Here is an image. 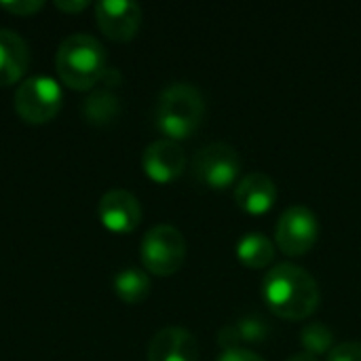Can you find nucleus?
<instances>
[{"mask_svg": "<svg viewBox=\"0 0 361 361\" xmlns=\"http://www.w3.org/2000/svg\"><path fill=\"white\" fill-rule=\"evenodd\" d=\"M148 361H199V343L184 328H163L148 345Z\"/></svg>", "mask_w": 361, "mask_h": 361, "instance_id": "obj_11", "label": "nucleus"}, {"mask_svg": "<svg viewBox=\"0 0 361 361\" xmlns=\"http://www.w3.org/2000/svg\"><path fill=\"white\" fill-rule=\"evenodd\" d=\"M300 341H302V347L307 349V353H311V355H322V353L334 349V332H332V328H328L322 322L307 324L302 328Z\"/></svg>", "mask_w": 361, "mask_h": 361, "instance_id": "obj_18", "label": "nucleus"}, {"mask_svg": "<svg viewBox=\"0 0 361 361\" xmlns=\"http://www.w3.org/2000/svg\"><path fill=\"white\" fill-rule=\"evenodd\" d=\"M121 82V74L116 70H106L102 76L97 89H93L85 104H82V116L93 125H108L121 114V97L116 95Z\"/></svg>", "mask_w": 361, "mask_h": 361, "instance_id": "obj_12", "label": "nucleus"}, {"mask_svg": "<svg viewBox=\"0 0 361 361\" xmlns=\"http://www.w3.org/2000/svg\"><path fill=\"white\" fill-rule=\"evenodd\" d=\"M30 66V49L25 40L6 27H0V87L21 80Z\"/></svg>", "mask_w": 361, "mask_h": 361, "instance_id": "obj_14", "label": "nucleus"}, {"mask_svg": "<svg viewBox=\"0 0 361 361\" xmlns=\"http://www.w3.org/2000/svg\"><path fill=\"white\" fill-rule=\"evenodd\" d=\"M114 292L118 294L121 300L135 305L140 300H144L150 292V277L146 275V271L135 269V267H127L123 271H118L114 275Z\"/></svg>", "mask_w": 361, "mask_h": 361, "instance_id": "obj_17", "label": "nucleus"}, {"mask_svg": "<svg viewBox=\"0 0 361 361\" xmlns=\"http://www.w3.org/2000/svg\"><path fill=\"white\" fill-rule=\"evenodd\" d=\"M237 258L250 269H264L275 258V243L264 233H245L237 241Z\"/></svg>", "mask_w": 361, "mask_h": 361, "instance_id": "obj_16", "label": "nucleus"}, {"mask_svg": "<svg viewBox=\"0 0 361 361\" xmlns=\"http://www.w3.org/2000/svg\"><path fill=\"white\" fill-rule=\"evenodd\" d=\"M328 361H361V343L345 341V343L336 345L328 353Z\"/></svg>", "mask_w": 361, "mask_h": 361, "instance_id": "obj_19", "label": "nucleus"}, {"mask_svg": "<svg viewBox=\"0 0 361 361\" xmlns=\"http://www.w3.org/2000/svg\"><path fill=\"white\" fill-rule=\"evenodd\" d=\"M269 334H271V328L267 319L258 315H245L228 326H222L218 332V343L224 351H231V349H243L241 345L264 343Z\"/></svg>", "mask_w": 361, "mask_h": 361, "instance_id": "obj_15", "label": "nucleus"}, {"mask_svg": "<svg viewBox=\"0 0 361 361\" xmlns=\"http://www.w3.org/2000/svg\"><path fill=\"white\" fill-rule=\"evenodd\" d=\"M286 361H317V357L315 355H311V353H296V355H292V357H288Z\"/></svg>", "mask_w": 361, "mask_h": 361, "instance_id": "obj_23", "label": "nucleus"}, {"mask_svg": "<svg viewBox=\"0 0 361 361\" xmlns=\"http://www.w3.org/2000/svg\"><path fill=\"white\" fill-rule=\"evenodd\" d=\"M61 108V87L51 76H30L15 91V112L25 123H47Z\"/></svg>", "mask_w": 361, "mask_h": 361, "instance_id": "obj_6", "label": "nucleus"}, {"mask_svg": "<svg viewBox=\"0 0 361 361\" xmlns=\"http://www.w3.org/2000/svg\"><path fill=\"white\" fill-rule=\"evenodd\" d=\"M264 305L281 319L300 322L319 307V286L315 277L298 264L281 262L267 271L260 288Z\"/></svg>", "mask_w": 361, "mask_h": 361, "instance_id": "obj_1", "label": "nucleus"}, {"mask_svg": "<svg viewBox=\"0 0 361 361\" xmlns=\"http://www.w3.org/2000/svg\"><path fill=\"white\" fill-rule=\"evenodd\" d=\"M235 201L247 214H264L277 201V184L264 171H250L237 182Z\"/></svg>", "mask_w": 361, "mask_h": 361, "instance_id": "obj_13", "label": "nucleus"}, {"mask_svg": "<svg viewBox=\"0 0 361 361\" xmlns=\"http://www.w3.org/2000/svg\"><path fill=\"white\" fill-rule=\"evenodd\" d=\"M55 68L61 82L70 89H91L106 74V49L91 34H72L61 40Z\"/></svg>", "mask_w": 361, "mask_h": 361, "instance_id": "obj_3", "label": "nucleus"}, {"mask_svg": "<svg viewBox=\"0 0 361 361\" xmlns=\"http://www.w3.org/2000/svg\"><path fill=\"white\" fill-rule=\"evenodd\" d=\"M192 173L197 182L209 188L233 186L241 176V154L226 142L205 144L192 157Z\"/></svg>", "mask_w": 361, "mask_h": 361, "instance_id": "obj_4", "label": "nucleus"}, {"mask_svg": "<svg viewBox=\"0 0 361 361\" xmlns=\"http://www.w3.org/2000/svg\"><path fill=\"white\" fill-rule=\"evenodd\" d=\"M0 6L15 15H32L42 8V2L40 0H15V2H0Z\"/></svg>", "mask_w": 361, "mask_h": 361, "instance_id": "obj_20", "label": "nucleus"}, {"mask_svg": "<svg viewBox=\"0 0 361 361\" xmlns=\"http://www.w3.org/2000/svg\"><path fill=\"white\" fill-rule=\"evenodd\" d=\"M55 6L57 8H61V11H66V13H76V11H82V8H87L89 6V2L87 0H57L55 2Z\"/></svg>", "mask_w": 361, "mask_h": 361, "instance_id": "obj_22", "label": "nucleus"}, {"mask_svg": "<svg viewBox=\"0 0 361 361\" xmlns=\"http://www.w3.org/2000/svg\"><path fill=\"white\" fill-rule=\"evenodd\" d=\"M319 237V220L307 205H290L277 220L275 241L286 256L307 254Z\"/></svg>", "mask_w": 361, "mask_h": 361, "instance_id": "obj_7", "label": "nucleus"}, {"mask_svg": "<svg viewBox=\"0 0 361 361\" xmlns=\"http://www.w3.org/2000/svg\"><path fill=\"white\" fill-rule=\"evenodd\" d=\"M140 254L146 271L154 275H173L186 258L184 235L171 224H157L144 235Z\"/></svg>", "mask_w": 361, "mask_h": 361, "instance_id": "obj_5", "label": "nucleus"}, {"mask_svg": "<svg viewBox=\"0 0 361 361\" xmlns=\"http://www.w3.org/2000/svg\"><path fill=\"white\" fill-rule=\"evenodd\" d=\"M142 165L148 178H152L154 182H171L178 176H182L184 167H186V154L184 148L169 137L157 140L152 142L142 157Z\"/></svg>", "mask_w": 361, "mask_h": 361, "instance_id": "obj_10", "label": "nucleus"}, {"mask_svg": "<svg viewBox=\"0 0 361 361\" xmlns=\"http://www.w3.org/2000/svg\"><path fill=\"white\" fill-rule=\"evenodd\" d=\"M99 30L118 42L131 40L142 23V6L133 0H99L95 4Z\"/></svg>", "mask_w": 361, "mask_h": 361, "instance_id": "obj_8", "label": "nucleus"}, {"mask_svg": "<svg viewBox=\"0 0 361 361\" xmlns=\"http://www.w3.org/2000/svg\"><path fill=\"white\" fill-rule=\"evenodd\" d=\"M205 116V99L197 85L192 82H171L167 85L157 99V127L169 140H186L190 137L203 123Z\"/></svg>", "mask_w": 361, "mask_h": 361, "instance_id": "obj_2", "label": "nucleus"}, {"mask_svg": "<svg viewBox=\"0 0 361 361\" xmlns=\"http://www.w3.org/2000/svg\"><path fill=\"white\" fill-rule=\"evenodd\" d=\"M99 220L106 228L114 233H129L142 220V205L137 197L123 188L108 190L97 205Z\"/></svg>", "mask_w": 361, "mask_h": 361, "instance_id": "obj_9", "label": "nucleus"}, {"mask_svg": "<svg viewBox=\"0 0 361 361\" xmlns=\"http://www.w3.org/2000/svg\"><path fill=\"white\" fill-rule=\"evenodd\" d=\"M216 361H264L258 353L250 351V349H231V351H222V355Z\"/></svg>", "mask_w": 361, "mask_h": 361, "instance_id": "obj_21", "label": "nucleus"}]
</instances>
